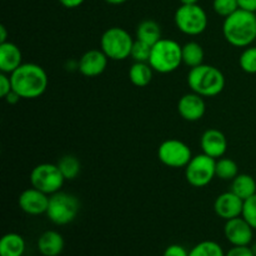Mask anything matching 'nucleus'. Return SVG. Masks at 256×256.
Returning <instances> with one entry per match:
<instances>
[{"instance_id": "30", "label": "nucleus", "mask_w": 256, "mask_h": 256, "mask_svg": "<svg viewBox=\"0 0 256 256\" xmlns=\"http://www.w3.org/2000/svg\"><path fill=\"white\" fill-rule=\"evenodd\" d=\"M242 218L256 230V194L244 202V209H242Z\"/></svg>"}, {"instance_id": "14", "label": "nucleus", "mask_w": 256, "mask_h": 256, "mask_svg": "<svg viewBox=\"0 0 256 256\" xmlns=\"http://www.w3.org/2000/svg\"><path fill=\"white\" fill-rule=\"evenodd\" d=\"M178 112L180 116L186 122H192L202 119L206 112L204 98L194 92L182 95L178 102Z\"/></svg>"}, {"instance_id": "27", "label": "nucleus", "mask_w": 256, "mask_h": 256, "mask_svg": "<svg viewBox=\"0 0 256 256\" xmlns=\"http://www.w3.org/2000/svg\"><path fill=\"white\" fill-rule=\"evenodd\" d=\"M242 72L248 74H256V46L245 48L239 59Z\"/></svg>"}, {"instance_id": "33", "label": "nucleus", "mask_w": 256, "mask_h": 256, "mask_svg": "<svg viewBox=\"0 0 256 256\" xmlns=\"http://www.w3.org/2000/svg\"><path fill=\"white\" fill-rule=\"evenodd\" d=\"M225 256H256L250 246H232Z\"/></svg>"}, {"instance_id": "23", "label": "nucleus", "mask_w": 256, "mask_h": 256, "mask_svg": "<svg viewBox=\"0 0 256 256\" xmlns=\"http://www.w3.org/2000/svg\"><path fill=\"white\" fill-rule=\"evenodd\" d=\"M182 64L189 66L190 69L204 64L205 52L202 45L196 42H188L182 45Z\"/></svg>"}, {"instance_id": "11", "label": "nucleus", "mask_w": 256, "mask_h": 256, "mask_svg": "<svg viewBox=\"0 0 256 256\" xmlns=\"http://www.w3.org/2000/svg\"><path fill=\"white\" fill-rule=\"evenodd\" d=\"M224 235L232 246H249L254 236V229L242 216L226 220Z\"/></svg>"}, {"instance_id": "3", "label": "nucleus", "mask_w": 256, "mask_h": 256, "mask_svg": "<svg viewBox=\"0 0 256 256\" xmlns=\"http://www.w3.org/2000/svg\"><path fill=\"white\" fill-rule=\"evenodd\" d=\"M225 76L218 68L202 64L192 68L188 74V85L192 92L202 98H212L219 95L225 88Z\"/></svg>"}, {"instance_id": "4", "label": "nucleus", "mask_w": 256, "mask_h": 256, "mask_svg": "<svg viewBox=\"0 0 256 256\" xmlns=\"http://www.w3.org/2000/svg\"><path fill=\"white\" fill-rule=\"evenodd\" d=\"M182 45L172 39H160L152 45L149 64L154 72L169 74L182 64Z\"/></svg>"}, {"instance_id": "28", "label": "nucleus", "mask_w": 256, "mask_h": 256, "mask_svg": "<svg viewBox=\"0 0 256 256\" xmlns=\"http://www.w3.org/2000/svg\"><path fill=\"white\" fill-rule=\"evenodd\" d=\"M152 45H149L148 42H142V40H135L134 44H132V54L130 56L135 60V62H149L150 54H152Z\"/></svg>"}, {"instance_id": "9", "label": "nucleus", "mask_w": 256, "mask_h": 256, "mask_svg": "<svg viewBox=\"0 0 256 256\" xmlns=\"http://www.w3.org/2000/svg\"><path fill=\"white\" fill-rule=\"evenodd\" d=\"M215 166H216V159L214 158L204 152L195 155L185 166V179L194 188L206 186L216 176Z\"/></svg>"}, {"instance_id": "29", "label": "nucleus", "mask_w": 256, "mask_h": 256, "mask_svg": "<svg viewBox=\"0 0 256 256\" xmlns=\"http://www.w3.org/2000/svg\"><path fill=\"white\" fill-rule=\"evenodd\" d=\"M212 8H214V12L224 19L240 9L238 0H214Z\"/></svg>"}, {"instance_id": "1", "label": "nucleus", "mask_w": 256, "mask_h": 256, "mask_svg": "<svg viewBox=\"0 0 256 256\" xmlns=\"http://www.w3.org/2000/svg\"><path fill=\"white\" fill-rule=\"evenodd\" d=\"M12 90L20 95L22 99H36L46 90L49 79L44 68L34 62L22 64L14 72L10 74Z\"/></svg>"}, {"instance_id": "8", "label": "nucleus", "mask_w": 256, "mask_h": 256, "mask_svg": "<svg viewBox=\"0 0 256 256\" xmlns=\"http://www.w3.org/2000/svg\"><path fill=\"white\" fill-rule=\"evenodd\" d=\"M64 182V176L56 164H49V162L39 164L30 172L32 186L48 195L60 192Z\"/></svg>"}, {"instance_id": "12", "label": "nucleus", "mask_w": 256, "mask_h": 256, "mask_svg": "<svg viewBox=\"0 0 256 256\" xmlns=\"http://www.w3.org/2000/svg\"><path fill=\"white\" fill-rule=\"evenodd\" d=\"M50 195L35 189V188H29L24 190L19 195L18 204L19 208L28 215H42L46 214L48 205H49Z\"/></svg>"}, {"instance_id": "22", "label": "nucleus", "mask_w": 256, "mask_h": 256, "mask_svg": "<svg viewBox=\"0 0 256 256\" xmlns=\"http://www.w3.org/2000/svg\"><path fill=\"white\" fill-rule=\"evenodd\" d=\"M152 69L149 62H135L130 66L129 70V79L132 85L138 88H144L150 84L152 79Z\"/></svg>"}, {"instance_id": "17", "label": "nucleus", "mask_w": 256, "mask_h": 256, "mask_svg": "<svg viewBox=\"0 0 256 256\" xmlns=\"http://www.w3.org/2000/svg\"><path fill=\"white\" fill-rule=\"evenodd\" d=\"M22 55L18 45L10 42L0 44V72L10 75L22 64Z\"/></svg>"}, {"instance_id": "38", "label": "nucleus", "mask_w": 256, "mask_h": 256, "mask_svg": "<svg viewBox=\"0 0 256 256\" xmlns=\"http://www.w3.org/2000/svg\"><path fill=\"white\" fill-rule=\"evenodd\" d=\"M108 4H112V5H120V4H124L128 0H105Z\"/></svg>"}, {"instance_id": "13", "label": "nucleus", "mask_w": 256, "mask_h": 256, "mask_svg": "<svg viewBox=\"0 0 256 256\" xmlns=\"http://www.w3.org/2000/svg\"><path fill=\"white\" fill-rule=\"evenodd\" d=\"M109 58L102 49L88 50L82 54L78 62V70L86 78H95L102 75L108 66Z\"/></svg>"}, {"instance_id": "5", "label": "nucleus", "mask_w": 256, "mask_h": 256, "mask_svg": "<svg viewBox=\"0 0 256 256\" xmlns=\"http://www.w3.org/2000/svg\"><path fill=\"white\" fill-rule=\"evenodd\" d=\"M80 212V202L75 195L65 192H58L50 195L46 216L52 224L68 225L75 220Z\"/></svg>"}, {"instance_id": "34", "label": "nucleus", "mask_w": 256, "mask_h": 256, "mask_svg": "<svg viewBox=\"0 0 256 256\" xmlns=\"http://www.w3.org/2000/svg\"><path fill=\"white\" fill-rule=\"evenodd\" d=\"M240 9L256 12V0H238Z\"/></svg>"}, {"instance_id": "2", "label": "nucleus", "mask_w": 256, "mask_h": 256, "mask_svg": "<svg viewBox=\"0 0 256 256\" xmlns=\"http://www.w3.org/2000/svg\"><path fill=\"white\" fill-rule=\"evenodd\" d=\"M222 35L232 46H250L256 40V12L238 9L224 19Z\"/></svg>"}, {"instance_id": "19", "label": "nucleus", "mask_w": 256, "mask_h": 256, "mask_svg": "<svg viewBox=\"0 0 256 256\" xmlns=\"http://www.w3.org/2000/svg\"><path fill=\"white\" fill-rule=\"evenodd\" d=\"M25 248V240L22 235L9 232L0 240V256H22Z\"/></svg>"}, {"instance_id": "15", "label": "nucleus", "mask_w": 256, "mask_h": 256, "mask_svg": "<svg viewBox=\"0 0 256 256\" xmlns=\"http://www.w3.org/2000/svg\"><path fill=\"white\" fill-rule=\"evenodd\" d=\"M244 209V200L240 199L232 192L220 194L214 202V212L219 218L225 222L234 218L242 216Z\"/></svg>"}, {"instance_id": "25", "label": "nucleus", "mask_w": 256, "mask_h": 256, "mask_svg": "<svg viewBox=\"0 0 256 256\" xmlns=\"http://www.w3.org/2000/svg\"><path fill=\"white\" fill-rule=\"evenodd\" d=\"M215 172H216V176L219 179L225 180V182H232L239 175V166L230 158H220V159H216Z\"/></svg>"}, {"instance_id": "35", "label": "nucleus", "mask_w": 256, "mask_h": 256, "mask_svg": "<svg viewBox=\"0 0 256 256\" xmlns=\"http://www.w3.org/2000/svg\"><path fill=\"white\" fill-rule=\"evenodd\" d=\"M84 2L85 0H59L60 4H62L64 8H68V9H75V8H79Z\"/></svg>"}, {"instance_id": "24", "label": "nucleus", "mask_w": 256, "mask_h": 256, "mask_svg": "<svg viewBox=\"0 0 256 256\" xmlns=\"http://www.w3.org/2000/svg\"><path fill=\"white\" fill-rule=\"evenodd\" d=\"M56 165L59 166L60 172H62L65 180H74L80 174V169H82L79 159L76 156H74V155L70 154L60 158Z\"/></svg>"}, {"instance_id": "20", "label": "nucleus", "mask_w": 256, "mask_h": 256, "mask_svg": "<svg viewBox=\"0 0 256 256\" xmlns=\"http://www.w3.org/2000/svg\"><path fill=\"white\" fill-rule=\"evenodd\" d=\"M230 192L245 202L256 194V182L254 178L249 174H239L235 179L232 180Z\"/></svg>"}, {"instance_id": "21", "label": "nucleus", "mask_w": 256, "mask_h": 256, "mask_svg": "<svg viewBox=\"0 0 256 256\" xmlns=\"http://www.w3.org/2000/svg\"><path fill=\"white\" fill-rule=\"evenodd\" d=\"M136 39L148 42L149 45H154L162 38V28L155 20H142L136 26Z\"/></svg>"}, {"instance_id": "16", "label": "nucleus", "mask_w": 256, "mask_h": 256, "mask_svg": "<svg viewBox=\"0 0 256 256\" xmlns=\"http://www.w3.org/2000/svg\"><path fill=\"white\" fill-rule=\"evenodd\" d=\"M200 146L204 154L214 159H220L228 150L226 136L218 129H208L200 138Z\"/></svg>"}, {"instance_id": "37", "label": "nucleus", "mask_w": 256, "mask_h": 256, "mask_svg": "<svg viewBox=\"0 0 256 256\" xmlns=\"http://www.w3.org/2000/svg\"><path fill=\"white\" fill-rule=\"evenodd\" d=\"M6 39H8L6 28H5L4 25H0V44L6 42Z\"/></svg>"}, {"instance_id": "26", "label": "nucleus", "mask_w": 256, "mask_h": 256, "mask_svg": "<svg viewBox=\"0 0 256 256\" xmlns=\"http://www.w3.org/2000/svg\"><path fill=\"white\" fill-rule=\"evenodd\" d=\"M189 256H225V252L216 242L205 240L195 245L189 252Z\"/></svg>"}, {"instance_id": "10", "label": "nucleus", "mask_w": 256, "mask_h": 256, "mask_svg": "<svg viewBox=\"0 0 256 256\" xmlns=\"http://www.w3.org/2000/svg\"><path fill=\"white\" fill-rule=\"evenodd\" d=\"M158 158L165 166L179 169L189 164L192 154L190 148L184 142L178 139H168L159 145Z\"/></svg>"}, {"instance_id": "6", "label": "nucleus", "mask_w": 256, "mask_h": 256, "mask_svg": "<svg viewBox=\"0 0 256 256\" xmlns=\"http://www.w3.org/2000/svg\"><path fill=\"white\" fill-rule=\"evenodd\" d=\"M135 40L125 29L112 26L105 30L100 38V48L109 60L120 62L130 56Z\"/></svg>"}, {"instance_id": "7", "label": "nucleus", "mask_w": 256, "mask_h": 256, "mask_svg": "<svg viewBox=\"0 0 256 256\" xmlns=\"http://www.w3.org/2000/svg\"><path fill=\"white\" fill-rule=\"evenodd\" d=\"M174 22L182 34L196 36L208 28V14L200 5H180L174 15Z\"/></svg>"}, {"instance_id": "18", "label": "nucleus", "mask_w": 256, "mask_h": 256, "mask_svg": "<svg viewBox=\"0 0 256 256\" xmlns=\"http://www.w3.org/2000/svg\"><path fill=\"white\" fill-rule=\"evenodd\" d=\"M65 246L64 238L54 230L42 232L38 239V250L42 256H59Z\"/></svg>"}, {"instance_id": "39", "label": "nucleus", "mask_w": 256, "mask_h": 256, "mask_svg": "<svg viewBox=\"0 0 256 256\" xmlns=\"http://www.w3.org/2000/svg\"><path fill=\"white\" fill-rule=\"evenodd\" d=\"M182 2V5H192V4H198L199 0H179Z\"/></svg>"}, {"instance_id": "36", "label": "nucleus", "mask_w": 256, "mask_h": 256, "mask_svg": "<svg viewBox=\"0 0 256 256\" xmlns=\"http://www.w3.org/2000/svg\"><path fill=\"white\" fill-rule=\"evenodd\" d=\"M20 99H22V98H20V95L18 94L16 92H14V90H12V92H10L9 94H8L4 98V100H5V102H6L9 105H15V104H18V102H20Z\"/></svg>"}, {"instance_id": "32", "label": "nucleus", "mask_w": 256, "mask_h": 256, "mask_svg": "<svg viewBox=\"0 0 256 256\" xmlns=\"http://www.w3.org/2000/svg\"><path fill=\"white\" fill-rule=\"evenodd\" d=\"M162 256H189V252L179 244H172L165 249Z\"/></svg>"}, {"instance_id": "31", "label": "nucleus", "mask_w": 256, "mask_h": 256, "mask_svg": "<svg viewBox=\"0 0 256 256\" xmlns=\"http://www.w3.org/2000/svg\"><path fill=\"white\" fill-rule=\"evenodd\" d=\"M12 90V79H10L9 74L5 72H0V98L4 99L8 94Z\"/></svg>"}]
</instances>
